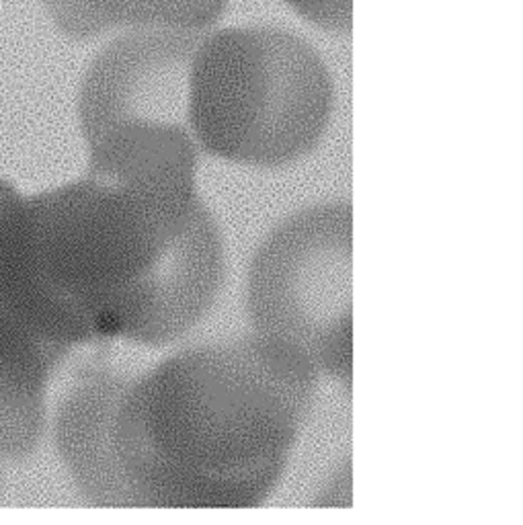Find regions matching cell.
Masks as SVG:
<instances>
[{
    "instance_id": "1",
    "label": "cell",
    "mask_w": 523,
    "mask_h": 525,
    "mask_svg": "<svg viewBox=\"0 0 523 525\" xmlns=\"http://www.w3.org/2000/svg\"><path fill=\"white\" fill-rule=\"evenodd\" d=\"M224 242L199 197L101 175L23 195L4 310L64 357L78 345L164 347L214 306Z\"/></svg>"
},
{
    "instance_id": "2",
    "label": "cell",
    "mask_w": 523,
    "mask_h": 525,
    "mask_svg": "<svg viewBox=\"0 0 523 525\" xmlns=\"http://www.w3.org/2000/svg\"><path fill=\"white\" fill-rule=\"evenodd\" d=\"M318 374L253 335L181 349L133 376L115 455L135 507H257L281 482Z\"/></svg>"
},
{
    "instance_id": "3",
    "label": "cell",
    "mask_w": 523,
    "mask_h": 525,
    "mask_svg": "<svg viewBox=\"0 0 523 525\" xmlns=\"http://www.w3.org/2000/svg\"><path fill=\"white\" fill-rule=\"evenodd\" d=\"M189 128L199 150L232 164L279 169L318 148L333 80L306 41L273 27L201 37L189 74Z\"/></svg>"
},
{
    "instance_id": "4",
    "label": "cell",
    "mask_w": 523,
    "mask_h": 525,
    "mask_svg": "<svg viewBox=\"0 0 523 525\" xmlns=\"http://www.w3.org/2000/svg\"><path fill=\"white\" fill-rule=\"evenodd\" d=\"M351 228L343 201L290 216L259 246L246 281L255 335L341 382L351 378Z\"/></svg>"
},
{
    "instance_id": "5",
    "label": "cell",
    "mask_w": 523,
    "mask_h": 525,
    "mask_svg": "<svg viewBox=\"0 0 523 525\" xmlns=\"http://www.w3.org/2000/svg\"><path fill=\"white\" fill-rule=\"evenodd\" d=\"M201 37L191 29H137L107 45L78 92L85 144L130 130L191 131L189 74Z\"/></svg>"
},
{
    "instance_id": "6",
    "label": "cell",
    "mask_w": 523,
    "mask_h": 525,
    "mask_svg": "<svg viewBox=\"0 0 523 525\" xmlns=\"http://www.w3.org/2000/svg\"><path fill=\"white\" fill-rule=\"evenodd\" d=\"M131 376V369L94 359L70 380L51 417L68 476L97 507H135L115 455V414Z\"/></svg>"
},
{
    "instance_id": "7",
    "label": "cell",
    "mask_w": 523,
    "mask_h": 525,
    "mask_svg": "<svg viewBox=\"0 0 523 525\" xmlns=\"http://www.w3.org/2000/svg\"><path fill=\"white\" fill-rule=\"evenodd\" d=\"M60 351L0 308V462L25 460L49 421L47 390Z\"/></svg>"
},
{
    "instance_id": "8",
    "label": "cell",
    "mask_w": 523,
    "mask_h": 525,
    "mask_svg": "<svg viewBox=\"0 0 523 525\" xmlns=\"http://www.w3.org/2000/svg\"><path fill=\"white\" fill-rule=\"evenodd\" d=\"M60 31L88 39L113 29H191L219 19L226 0H44Z\"/></svg>"
},
{
    "instance_id": "9",
    "label": "cell",
    "mask_w": 523,
    "mask_h": 525,
    "mask_svg": "<svg viewBox=\"0 0 523 525\" xmlns=\"http://www.w3.org/2000/svg\"><path fill=\"white\" fill-rule=\"evenodd\" d=\"M21 203H23V193L10 181L0 176V308L2 310L10 277L12 246H15V232H17Z\"/></svg>"
},
{
    "instance_id": "10",
    "label": "cell",
    "mask_w": 523,
    "mask_h": 525,
    "mask_svg": "<svg viewBox=\"0 0 523 525\" xmlns=\"http://www.w3.org/2000/svg\"><path fill=\"white\" fill-rule=\"evenodd\" d=\"M310 23L328 31H347L351 25V0H285Z\"/></svg>"
}]
</instances>
